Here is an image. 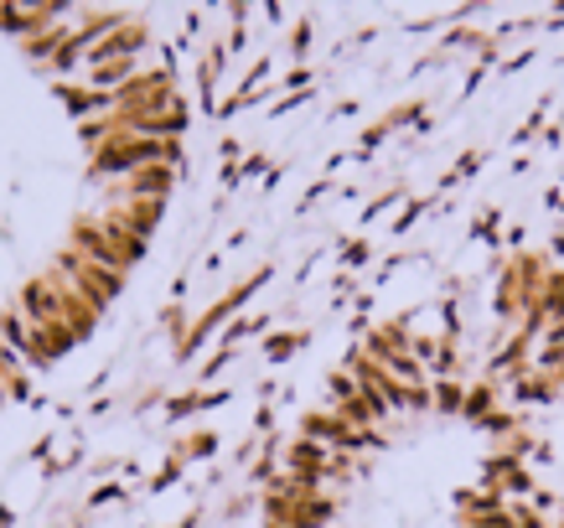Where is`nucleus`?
Segmentation results:
<instances>
[{
	"instance_id": "6",
	"label": "nucleus",
	"mask_w": 564,
	"mask_h": 528,
	"mask_svg": "<svg viewBox=\"0 0 564 528\" xmlns=\"http://www.w3.org/2000/svg\"><path fill=\"white\" fill-rule=\"evenodd\" d=\"M343 259H347V265H362V259H368V239H352L343 249Z\"/></svg>"
},
{
	"instance_id": "1",
	"label": "nucleus",
	"mask_w": 564,
	"mask_h": 528,
	"mask_svg": "<svg viewBox=\"0 0 564 528\" xmlns=\"http://www.w3.org/2000/svg\"><path fill=\"white\" fill-rule=\"evenodd\" d=\"M508 399L523 409H539V405H560L564 389H560V374H544V368H529L508 384Z\"/></svg>"
},
{
	"instance_id": "9",
	"label": "nucleus",
	"mask_w": 564,
	"mask_h": 528,
	"mask_svg": "<svg viewBox=\"0 0 564 528\" xmlns=\"http://www.w3.org/2000/svg\"><path fill=\"white\" fill-rule=\"evenodd\" d=\"M554 528H564V518H560V524H554Z\"/></svg>"
},
{
	"instance_id": "8",
	"label": "nucleus",
	"mask_w": 564,
	"mask_h": 528,
	"mask_svg": "<svg viewBox=\"0 0 564 528\" xmlns=\"http://www.w3.org/2000/svg\"><path fill=\"white\" fill-rule=\"evenodd\" d=\"M560 389H564V368H560Z\"/></svg>"
},
{
	"instance_id": "3",
	"label": "nucleus",
	"mask_w": 564,
	"mask_h": 528,
	"mask_svg": "<svg viewBox=\"0 0 564 528\" xmlns=\"http://www.w3.org/2000/svg\"><path fill=\"white\" fill-rule=\"evenodd\" d=\"M430 394H435V409H441V414H456V420H462L466 378H435V384H430Z\"/></svg>"
},
{
	"instance_id": "7",
	"label": "nucleus",
	"mask_w": 564,
	"mask_h": 528,
	"mask_svg": "<svg viewBox=\"0 0 564 528\" xmlns=\"http://www.w3.org/2000/svg\"><path fill=\"white\" fill-rule=\"evenodd\" d=\"M6 524H11V508H0V528H6Z\"/></svg>"
},
{
	"instance_id": "4",
	"label": "nucleus",
	"mask_w": 564,
	"mask_h": 528,
	"mask_svg": "<svg viewBox=\"0 0 564 528\" xmlns=\"http://www.w3.org/2000/svg\"><path fill=\"white\" fill-rule=\"evenodd\" d=\"M176 456H182V461L218 456V435H213V430H192V435H182V441H176Z\"/></svg>"
},
{
	"instance_id": "10",
	"label": "nucleus",
	"mask_w": 564,
	"mask_h": 528,
	"mask_svg": "<svg viewBox=\"0 0 564 528\" xmlns=\"http://www.w3.org/2000/svg\"><path fill=\"white\" fill-rule=\"evenodd\" d=\"M560 518H564V503H560Z\"/></svg>"
},
{
	"instance_id": "2",
	"label": "nucleus",
	"mask_w": 564,
	"mask_h": 528,
	"mask_svg": "<svg viewBox=\"0 0 564 528\" xmlns=\"http://www.w3.org/2000/svg\"><path fill=\"white\" fill-rule=\"evenodd\" d=\"M306 342H311L306 326H291V332H270V337H264V358H270V363H285L291 353H301Z\"/></svg>"
},
{
	"instance_id": "5",
	"label": "nucleus",
	"mask_w": 564,
	"mask_h": 528,
	"mask_svg": "<svg viewBox=\"0 0 564 528\" xmlns=\"http://www.w3.org/2000/svg\"><path fill=\"white\" fill-rule=\"evenodd\" d=\"M311 47V21H301V26H291V52H306Z\"/></svg>"
}]
</instances>
